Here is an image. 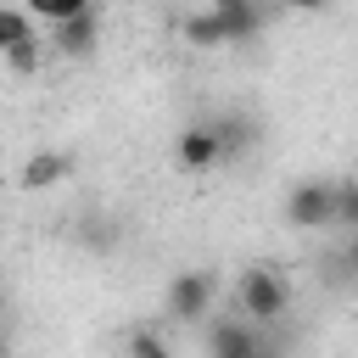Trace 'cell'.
I'll list each match as a JSON object with an SVG mask.
<instances>
[{
	"label": "cell",
	"instance_id": "6da1fadb",
	"mask_svg": "<svg viewBox=\"0 0 358 358\" xmlns=\"http://www.w3.org/2000/svg\"><path fill=\"white\" fill-rule=\"evenodd\" d=\"M235 308H241L252 324H274V319L291 308V280H285V268H274V263L241 268V280H235Z\"/></svg>",
	"mask_w": 358,
	"mask_h": 358
},
{
	"label": "cell",
	"instance_id": "30bf717a",
	"mask_svg": "<svg viewBox=\"0 0 358 358\" xmlns=\"http://www.w3.org/2000/svg\"><path fill=\"white\" fill-rule=\"evenodd\" d=\"M95 0H22V11L34 17V22H67V17H78V11H90Z\"/></svg>",
	"mask_w": 358,
	"mask_h": 358
},
{
	"label": "cell",
	"instance_id": "5bb4252c",
	"mask_svg": "<svg viewBox=\"0 0 358 358\" xmlns=\"http://www.w3.org/2000/svg\"><path fill=\"white\" fill-rule=\"evenodd\" d=\"M285 6H296V11H319V6H330V0H285Z\"/></svg>",
	"mask_w": 358,
	"mask_h": 358
},
{
	"label": "cell",
	"instance_id": "4fadbf2b",
	"mask_svg": "<svg viewBox=\"0 0 358 358\" xmlns=\"http://www.w3.org/2000/svg\"><path fill=\"white\" fill-rule=\"evenodd\" d=\"M341 263H347V274L358 280V235H352V246H347V257H341Z\"/></svg>",
	"mask_w": 358,
	"mask_h": 358
},
{
	"label": "cell",
	"instance_id": "ba28073f",
	"mask_svg": "<svg viewBox=\"0 0 358 358\" xmlns=\"http://www.w3.org/2000/svg\"><path fill=\"white\" fill-rule=\"evenodd\" d=\"M179 39L196 45V50H213V45H224V17L213 6L207 11H190V17H179Z\"/></svg>",
	"mask_w": 358,
	"mask_h": 358
},
{
	"label": "cell",
	"instance_id": "3957f363",
	"mask_svg": "<svg viewBox=\"0 0 358 358\" xmlns=\"http://www.w3.org/2000/svg\"><path fill=\"white\" fill-rule=\"evenodd\" d=\"M213 296H218V280H213L207 268H185V274L168 285V308H173L179 324L207 319V313H213Z\"/></svg>",
	"mask_w": 358,
	"mask_h": 358
},
{
	"label": "cell",
	"instance_id": "7a4b0ae2",
	"mask_svg": "<svg viewBox=\"0 0 358 358\" xmlns=\"http://www.w3.org/2000/svg\"><path fill=\"white\" fill-rule=\"evenodd\" d=\"M285 224L291 229H330L336 224V179H302L285 196Z\"/></svg>",
	"mask_w": 358,
	"mask_h": 358
},
{
	"label": "cell",
	"instance_id": "5b68a950",
	"mask_svg": "<svg viewBox=\"0 0 358 358\" xmlns=\"http://www.w3.org/2000/svg\"><path fill=\"white\" fill-rule=\"evenodd\" d=\"M213 358H268V347L257 341V324L241 313V319L213 324Z\"/></svg>",
	"mask_w": 358,
	"mask_h": 358
},
{
	"label": "cell",
	"instance_id": "277c9868",
	"mask_svg": "<svg viewBox=\"0 0 358 358\" xmlns=\"http://www.w3.org/2000/svg\"><path fill=\"white\" fill-rule=\"evenodd\" d=\"M173 162H179L185 173H207V168H218V162H224L218 129H213V123H190V129L179 134V145H173Z\"/></svg>",
	"mask_w": 358,
	"mask_h": 358
},
{
	"label": "cell",
	"instance_id": "52a82bcc",
	"mask_svg": "<svg viewBox=\"0 0 358 358\" xmlns=\"http://www.w3.org/2000/svg\"><path fill=\"white\" fill-rule=\"evenodd\" d=\"M67 173H73V162H67L62 151H34L17 179H22V190H50V185H62Z\"/></svg>",
	"mask_w": 358,
	"mask_h": 358
},
{
	"label": "cell",
	"instance_id": "9a60e30c",
	"mask_svg": "<svg viewBox=\"0 0 358 358\" xmlns=\"http://www.w3.org/2000/svg\"><path fill=\"white\" fill-rule=\"evenodd\" d=\"M207 6H257V0H207Z\"/></svg>",
	"mask_w": 358,
	"mask_h": 358
},
{
	"label": "cell",
	"instance_id": "9c48e42d",
	"mask_svg": "<svg viewBox=\"0 0 358 358\" xmlns=\"http://www.w3.org/2000/svg\"><path fill=\"white\" fill-rule=\"evenodd\" d=\"M39 34H34V17L22 11V6H0V56H11L17 45H34Z\"/></svg>",
	"mask_w": 358,
	"mask_h": 358
},
{
	"label": "cell",
	"instance_id": "7c38bea8",
	"mask_svg": "<svg viewBox=\"0 0 358 358\" xmlns=\"http://www.w3.org/2000/svg\"><path fill=\"white\" fill-rule=\"evenodd\" d=\"M336 224H352L358 229V179H341L336 185Z\"/></svg>",
	"mask_w": 358,
	"mask_h": 358
},
{
	"label": "cell",
	"instance_id": "8992f818",
	"mask_svg": "<svg viewBox=\"0 0 358 358\" xmlns=\"http://www.w3.org/2000/svg\"><path fill=\"white\" fill-rule=\"evenodd\" d=\"M95 39H101V22H95V6L50 28V45H56L62 56H73V62H78V56H90V50H95Z\"/></svg>",
	"mask_w": 358,
	"mask_h": 358
},
{
	"label": "cell",
	"instance_id": "8fae6325",
	"mask_svg": "<svg viewBox=\"0 0 358 358\" xmlns=\"http://www.w3.org/2000/svg\"><path fill=\"white\" fill-rule=\"evenodd\" d=\"M129 358H173V352H168V341H162L157 324H134L129 330Z\"/></svg>",
	"mask_w": 358,
	"mask_h": 358
}]
</instances>
